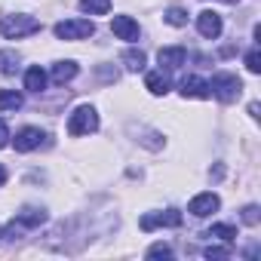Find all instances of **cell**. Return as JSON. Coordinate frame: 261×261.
<instances>
[{
  "label": "cell",
  "mask_w": 261,
  "mask_h": 261,
  "mask_svg": "<svg viewBox=\"0 0 261 261\" xmlns=\"http://www.w3.org/2000/svg\"><path fill=\"white\" fill-rule=\"evenodd\" d=\"M40 31V22L34 16H4L0 19V34L7 40H22Z\"/></svg>",
  "instance_id": "obj_1"
},
{
  "label": "cell",
  "mask_w": 261,
  "mask_h": 261,
  "mask_svg": "<svg viewBox=\"0 0 261 261\" xmlns=\"http://www.w3.org/2000/svg\"><path fill=\"white\" fill-rule=\"evenodd\" d=\"M240 92H243V83H240L237 74H212V80H209V95H215L218 101L230 105V101L240 98Z\"/></svg>",
  "instance_id": "obj_2"
},
{
  "label": "cell",
  "mask_w": 261,
  "mask_h": 261,
  "mask_svg": "<svg viewBox=\"0 0 261 261\" xmlns=\"http://www.w3.org/2000/svg\"><path fill=\"white\" fill-rule=\"evenodd\" d=\"M95 129H98L95 108L80 105V108L71 111V117H68V136H89V133H95Z\"/></svg>",
  "instance_id": "obj_3"
},
{
  "label": "cell",
  "mask_w": 261,
  "mask_h": 261,
  "mask_svg": "<svg viewBox=\"0 0 261 261\" xmlns=\"http://www.w3.org/2000/svg\"><path fill=\"white\" fill-rule=\"evenodd\" d=\"M53 31H56L59 40H86V37L95 34V25H92L89 19H65V22H59Z\"/></svg>",
  "instance_id": "obj_4"
},
{
  "label": "cell",
  "mask_w": 261,
  "mask_h": 261,
  "mask_svg": "<svg viewBox=\"0 0 261 261\" xmlns=\"http://www.w3.org/2000/svg\"><path fill=\"white\" fill-rule=\"evenodd\" d=\"M43 139H46V133H40L37 126H25V129H19V133H16L13 145H16L19 154H28V151H34V148H40Z\"/></svg>",
  "instance_id": "obj_5"
},
{
  "label": "cell",
  "mask_w": 261,
  "mask_h": 261,
  "mask_svg": "<svg viewBox=\"0 0 261 261\" xmlns=\"http://www.w3.org/2000/svg\"><path fill=\"white\" fill-rule=\"evenodd\" d=\"M142 230H154V227H178L181 224V212L178 209H166V212H154V215H142Z\"/></svg>",
  "instance_id": "obj_6"
},
{
  "label": "cell",
  "mask_w": 261,
  "mask_h": 261,
  "mask_svg": "<svg viewBox=\"0 0 261 261\" xmlns=\"http://www.w3.org/2000/svg\"><path fill=\"white\" fill-rule=\"evenodd\" d=\"M197 31H200L206 40H215V37H221V31H224V22H221V16H218V13H212V10H203V13L197 16Z\"/></svg>",
  "instance_id": "obj_7"
},
{
  "label": "cell",
  "mask_w": 261,
  "mask_h": 261,
  "mask_svg": "<svg viewBox=\"0 0 261 261\" xmlns=\"http://www.w3.org/2000/svg\"><path fill=\"white\" fill-rule=\"evenodd\" d=\"M218 206H221V200H218L215 194H197V197L188 203V212H191L194 218H209L212 212H218Z\"/></svg>",
  "instance_id": "obj_8"
},
{
  "label": "cell",
  "mask_w": 261,
  "mask_h": 261,
  "mask_svg": "<svg viewBox=\"0 0 261 261\" xmlns=\"http://www.w3.org/2000/svg\"><path fill=\"white\" fill-rule=\"evenodd\" d=\"M111 31L120 37V40H139V34H142V28H139V22L136 19H129V16H114V22H111Z\"/></svg>",
  "instance_id": "obj_9"
},
{
  "label": "cell",
  "mask_w": 261,
  "mask_h": 261,
  "mask_svg": "<svg viewBox=\"0 0 261 261\" xmlns=\"http://www.w3.org/2000/svg\"><path fill=\"white\" fill-rule=\"evenodd\" d=\"M157 62H160L163 68L175 71V68H181V65L188 62V49H185V46H163V49L157 53Z\"/></svg>",
  "instance_id": "obj_10"
},
{
  "label": "cell",
  "mask_w": 261,
  "mask_h": 261,
  "mask_svg": "<svg viewBox=\"0 0 261 261\" xmlns=\"http://www.w3.org/2000/svg\"><path fill=\"white\" fill-rule=\"evenodd\" d=\"M181 95L185 98H212L209 95V80H203V77H185L181 80Z\"/></svg>",
  "instance_id": "obj_11"
},
{
  "label": "cell",
  "mask_w": 261,
  "mask_h": 261,
  "mask_svg": "<svg viewBox=\"0 0 261 261\" xmlns=\"http://www.w3.org/2000/svg\"><path fill=\"white\" fill-rule=\"evenodd\" d=\"M16 224H19V227H40V224H46V212L37 209V206H25V209L16 215Z\"/></svg>",
  "instance_id": "obj_12"
},
{
  "label": "cell",
  "mask_w": 261,
  "mask_h": 261,
  "mask_svg": "<svg viewBox=\"0 0 261 261\" xmlns=\"http://www.w3.org/2000/svg\"><path fill=\"white\" fill-rule=\"evenodd\" d=\"M25 89H28V92H43V89H46V71H43L40 65L28 68V74H25Z\"/></svg>",
  "instance_id": "obj_13"
},
{
  "label": "cell",
  "mask_w": 261,
  "mask_h": 261,
  "mask_svg": "<svg viewBox=\"0 0 261 261\" xmlns=\"http://www.w3.org/2000/svg\"><path fill=\"white\" fill-rule=\"evenodd\" d=\"M145 86H148L154 95H166V92H169V77H166L163 71H151V74L145 77Z\"/></svg>",
  "instance_id": "obj_14"
},
{
  "label": "cell",
  "mask_w": 261,
  "mask_h": 261,
  "mask_svg": "<svg viewBox=\"0 0 261 261\" xmlns=\"http://www.w3.org/2000/svg\"><path fill=\"white\" fill-rule=\"evenodd\" d=\"M123 65H126V71H145L148 56H145L142 49H126V53H123Z\"/></svg>",
  "instance_id": "obj_15"
},
{
  "label": "cell",
  "mask_w": 261,
  "mask_h": 261,
  "mask_svg": "<svg viewBox=\"0 0 261 261\" xmlns=\"http://www.w3.org/2000/svg\"><path fill=\"white\" fill-rule=\"evenodd\" d=\"M77 77V65L74 62H59V65H53V80L56 83H68V80H74Z\"/></svg>",
  "instance_id": "obj_16"
},
{
  "label": "cell",
  "mask_w": 261,
  "mask_h": 261,
  "mask_svg": "<svg viewBox=\"0 0 261 261\" xmlns=\"http://www.w3.org/2000/svg\"><path fill=\"white\" fill-rule=\"evenodd\" d=\"M22 105H25L22 92H16V89H4V92H0V111H19Z\"/></svg>",
  "instance_id": "obj_17"
},
{
  "label": "cell",
  "mask_w": 261,
  "mask_h": 261,
  "mask_svg": "<svg viewBox=\"0 0 261 261\" xmlns=\"http://www.w3.org/2000/svg\"><path fill=\"white\" fill-rule=\"evenodd\" d=\"M80 10L89 16H105L111 10V0H80Z\"/></svg>",
  "instance_id": "obj_18"
},
{
  "label": "cell",
  "mask_w": 261,
  "mask_h": 261,
  "mask_svg": "<svg viewBox=\"0 0 261 261\" xmlns=\"http://www.w3.org/2000/svg\"><path fill=\"white\" fill-rule=\"evenodd\" d=\"M19 71V56L10 49H0V74H16Z\"/></svg>",
  "instance_id": "obj_19"
},
{
  "label": "cell",
  "mask_w": 261,
  "mask_h": 261,
  "mask_svg": "<svg viewBox=\"0 0 261 261\" xmlns=\"http://www.w3.org/2000/svg\"><path fill=\"white\" fill-rule=\"evenodd\" d=\"M206 237H218V240H224V243H233V240H237V227H233V224H212Z\"/></svg>",
  "instance_id": "obj_20"
},
{
  "label": "cell",
  "mask_w": 261,
  "mask_h": 261,
  "mask_svg": "<svg viewBox=\"0 0 261 261\" xmlns=\"http://www.w3.org/2000/svg\"><path fill=\"white\" fill-rule=\"evenodd\" d=\"M163 22H169L172 28H185V25H188V10H181V7H172V10H166Z\"/></svg>",
  "instance_id": "obj_21"
},
{
  "label": "cell",
  "mask_w": 261,
  "mask_h": 261,
  "mask_svg": "<svg viewBox=\"0 0 261 261\" xmlns=\"http://www.w3.org/2000/svg\"><path fill=\"white\" fill-rule=\"evenodd\" d=\"M246 68H249V74H258V71H261V53H258V46L249 49V56H246Z\"/></svg>",
  "instance_id": "obj_22"
},
{
  "label": "cell",
  "mask_w": 261,
  "mask_h": 261,
  "mask_svg": "<svg viewBox=\"0 0 261 261\" xmlns=\"http://www.w3.org/2000/svg\"><path fill=\"white\" fill-rule=\"evenodd\" d=\"M148 258H172V249L166 243H157V246L148 249Z\"/></svg>",
  "instance_id": "obj_23"
},
{
  "label": "cell",
  "mask_w": 261,
  "mask_h": 261,
  "mask_svg": "<svg viewBox=\"0 0 261 261\" xmlns=\"http://www.w3.org/2000/svg\"><path fill=\"white\" fill-rule=\"evenodd\" d=\"M203 255L206 258H230V246H209Z\"/></svg>",
  "instance_id": "obj_24"
},
{
  "label": "cell",
  "mask_w": 261,
  "mask_h": 261,
  "mask_svg": "<svg viewBox=\"0 0 261 261\" xmlns=\"http://www.w3.org/2000/svg\"><path fill=\"white\" fill-rule=\"evenodd\" d=\"M243 221H246L249 227H255V224H258V206H246V209H243Z\"/></svg>",
  "instance_id": "obj_25"
},
{
  "label": "cell",
  "mask_w": 261,
  "mask_h": 261,
  "mask_svg": "<svg viewBox=\"0 0 261 261\" xmlns=\"http://www.w3.org/2000/svg\"><path fill=\"white\" fill-rule=\"evenodd\" d=\"M7 142H10V126L7 120H0V148H7Z\"/></svg>",
  "instance_id": "obj_26"
},
{
  "label": "cell",
  "mask_w": 261,
  "mask_h": 261,
  "mask_svg": "<svg viewBox=\"0 0 261 261\" xmlns=\"http://www.w3.org/2000/svg\"><path fill=\"white\" fill-rule=\"evenodd\" d=\"M4 185H7V169L0 166V188H4Z\"/></svg>",
  "instance_id": "obj_27"
},
{
  "label": "cell",
  "mask_w": 261,
  "mask_h": 261,
  "mask_svg": "<svg viewBox=\"0 0 261 261\" xmlns=\"http://www.w3.org/2000/svg\"><path fill=\"white\" fill-rule=\"evenodd\" d=\"M221 4H237V0H221Z\"/></svg>",
  "instance_id": "obj_28"
}]
</instances>
